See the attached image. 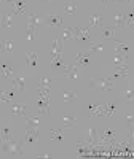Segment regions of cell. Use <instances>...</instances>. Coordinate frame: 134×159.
Instances as JSON below:
<instances>
[{
	"instance_id": "obj_15",
	"label": "cell",
	"mask_w": 134,
	"mask_h": 159,
	"mask_svg": "<svg viewBox=\"0 0 134 159\" xmlns=\"http://www.w3.org/2000/svg\"><path fill=\"white\" fill-rule=\"evenodd\" d=\"M99 25H102V18L99 15H93L89 18V27H99Z\"/></svg>"
},
{
	"instance_id": "obj_27",
	"label": "cell",
	"mask_w": 134,
	"mask_h": 159,
	"mask_svg": "<svg viewBox=\"0 0 134 159\" xmlns=\"http://www.w3.org/2000/svg\"><path fill=\"white\" fill-rule=\"evenodd\" d=\"M86 134H88V139H89L91 143H94V142H96V139H98V132H96V129L89 127V129L86 130Z\"/></svg>"
},
{
	"instance_id": "obj_4",
	"label": "cell",
	"mask_w": 134,
	"mask_h": 159,
	"mask_svg": "<svg viewBox=\"0 0 134 159\" xmlns=\"http://www.w3.org/2000/svg\"><path fill=\"white\" fill-rule=\"evenodd\" d=\"M37 127H27V130H26V143H34L37 142Z\"/></svg>"
},
{
	"instance_id": "obj_32",
	"label": "cell",
	"mask_w": 134,
	"mask_h": 159,
	"mask_svg": "<svg viewBox=\"0 0 134 159\" xmlns=\"http://www.w3.org/2000/svg\"><path fill=\"white\" fill-rule=\"evenodd\" d=\"M75 99H77L75 94H70V92H67V91L62 92V100H64V102H74Z\"/></svg>"
},
{
	"instance_id": "obj_23",
	"label": "cell",
	"mask_w": 134,
	"mask_h": 159,
	"mask_svg": "<svg viewBox=\"0 0 134 159\" xmlns=\"http://www.w3.org/2000/svg\"><path fill=\"white\" fill-rule=\"evenodd\" d=\"M101 135H102L104 140H113V139H115V132L110 130V129H105V130L101 132Z\"/></svg>"
},
{
	"instance_id": "obj_21",
	"label": "cell",
	"mask_w": 134,
	"mask_h": 159,
	"mask_svg": "<svg viewBox=\"0 0 134 159\" xmlns=\"http://www.w3.org/2000/svg\"><path fill=\"white\" fill-rule=\"evenodd\" d=\"M2 51L3 52H7V54H10V52L13 51V40H5L3 42V46H2Z\"/></svg>"
},
{
	"instance_id": "obj_13",
	"label": "cell",
	"mask_w": 134,
	"mask_h": 159,
	"mask_svg": "<svg viewBox=\"0 0 134 159\" xmlns=\"http://www.w3.org/2000/svg\"><path fill=\"white\" fill-rule=\"evenodd\" d=\"M13 75H15L13 69L10 67V65H7L5 62H2V76L3 78H13Z\"/></svg>"
},
{
	"instance_id": "obj_2",
	"label": "cell",
	"mask_w": 134,
	"mask_h": 159,
	"mask_svg": "<svg viewBox=\"0 0 134 159\" xmlns=\"http://www.w3.org/2000/svg\"><path fill=\"white\" fill-rule=\"evenodd\" d=\"M89 86L93 89H94V86H96V88H99L102 91H112L113 86H115V83H113V80H110V78H99L98 81H91Z\"/></svg>"
},
{
	"instance_id": "obj_3",
	"label": "cell",
	"mask_w": 134,
	"mask_h": 159,
	"mask_svg": "<svg viewBox=\"0 0 134 159\" xmlns=\"http://www.w3.org/2000/svg\"><path fill=\"white\" fill-rule=\"evenodd\" d=\"M45 21H46L48 25H51V27H59V25L62 24V18L58 16V15H48L45 18Z\"/></svg>"
},
{
	"instance_id": "obj_29",
	"label": "cell",
	"mask_w": 134,
	"mask_h": 159,
	"mask_svg": "<svg viewBox=\"0 0 134 159\" xmlns=\"http://www.w3.org/2000/svg\"><path fill=\"white\" fill-rule=\"evenodd\" d=\"M113 61H115V64H117V65H120V64H125V62H126V56H125V54H122V52H115V57H113Z\"/></svg>"
},
{
	"instance_id": "obj_16",
	"label": "cell",
	"mask_w": 134,
	"mask_h": 159,
	"mask_svg": "<svg viewBox=\"0 0 134 159\" xmlns=\"http://www.w3.org/2000/svg\"><path fill=\"white\" fill-rule=\"evenodd\" d=\"M51 80L50 78H46V76H42L40 78V81H38V86L42 88V89H46V91H50L51 89Z\"/></svg>"
},
{
	"instance_id": "obj_20",
	"label": "cell",
	"mask_w": 134,
	"mask_h": 159,
	"mask_svg": "<svg viewBox=\"0 0 134 159\" xmlns=\"http://www.w3.org/2000/svg\"><path fill=\"white\" fill-rule=\"evenodd\" d=\"M51 140L55 142L62 140V129H51Z\"/></svg>"
},
{
	"instance_id": "obj_14",
	"label": "cell",
	"mask_w": 134,
	"mask_h": 159,
	"mask_svg": "<svg viewBox=\"0 0 134 159\" xmlns=\"http://www.w3.org/2000/svg\"><path fill=\"white\" fill-rule=\"evenodd\" d=\"M62 8H64V11L67 13V15H72V13L77 11V3L75 2H65L62 5Z\"/></svg>"
},
{
	"instance_id": "obj_31",
	"label": "cell",
	"mask_w": 134,
	"mask_h": 159,
	"mask_svg": "<svg viewBox=\"0 0 134 159\" xmlns=\"http://www.w3.org/2000/svg\"><path fill=\"white\" fill-rule=\"evenodd\" d=\"M29 22H32L34 25H40L43 22V18H40L38 15H31L29 16Z\"/></svg>"
},
{
	"instance_id": "obj_30",
	"label": "cell",
	"mask_w": 134,
	"mask_h": 159,
	"mask_svg": "<svg viewBox=\"0 0 134 159\" xmlns=\"http://www.w3.org/2000/svg\"><path fill=\"white\" fill-rule=\"evenodd\" d=\"M117 108V105L115 103H109V105H105V111H104V116H112L113 111Z\"/></svg>"
},
{
	"instance_id": "obj_18",
	"label": "cell",
	"mask_w": 134,
	"mask_h": 159,
	"mask_svg": "<svg viewBox=\"0 0 134 159\" xmlns=\"http://www.w3.org/2000/svg\"><path fill=\"white\" fill-rule=\"evenodd\" d=\"M24 119H26V124H27V127H37V126H38V123H40L38 116H34V118L24 116Z\"/></svg>"
},
{
	"instance_id": "obj_28",
	"label": "cell",
	"mask_w": 134,
	"mask_h": 159,
	"mask_svg": "<svg viewBox=\"0 0 134 159\" xmlns=\"http://www.w3.org/2000/svg\"><path fill=\"white\" fill-rule=\"evenodd\" d=\"M2 140H3V142L11 140V132H10L8 126H3V127H2Z\"/></svg>"
},
{
	"instance_id": "obj_39",
	"label": "cell",
	"mask_w": 134,
	"mask_h": 159,
	"mask_svg": "<svg viewBox=\"0 0 134 159\" xmlns=\"http://www.w3.org/2000/svg\"><path fill=\"white\" fill-rule=\"evenodd\" d=\"M104 2H110V0H104Z\"/></svg>"
},
{
	"instance_id": "obj_17",
	"label": "cell",
	"mask_w": 134,
	"mask_h": 159,
	"mask_svg": "<svg viewBox=\"0 0 134 159\" xmlns=\"http://www.w3.org/2000/svg\"><path fill=\"white\" fill-rule=\"evenodd\" d=\"M102 38H104V40H113V38H115V32H113V29L102 27Z\"/></svg>"
},
{
	"instance_id": "obj_34",
	"label": "cell",
	"mask_w": 134,
	"mask_h": 159,
	"mask_svg": "<svg viewBox=\"0 0 134 159\" xmlns=\"http://www.w3.org/2000/svg\"><path fill=\"white\" fill-rule=\"evenodd\" d=\"M10 19H11L10 15H3V16H2V27H3V29H8L10 25H11V24H10Z\"/></svg>"
},
{
	"instance_id": "obj_7",
	"label": "cell",
	"mask_w": 134,
	"mask_h": 159,
	"mask_svg": "<svg viewBox=\"0 0 134 159\" xmlns=\"http://www.w3.org/2000/svg\"><path fill=\"white\" fill-rule=\"evenodd\" d=\"M62 75L65 78H75L77 76V67H75V65H64Z\"/></svg>"
},
{
	"instance_id": "obj_37",
	"label": "cell",
	"mask_w": 134,
	"mask_h": 159,
	"mask_svg": "<svg viewBox=\"0 0 134 159\" xmlns=\"http://www.w3.org/2000/svg\"><path fill=\"white\" fill-rule=\"evenodd\" d=\"M126 124L128 127H134V116H126Z\"/></svg>"
},
{
	"instance_id": "obj_11",
	"label": "cell",
	"mask_w": 134,
	"mask_h": 159,
	"mask_svg": "<svg viewBox=\"0 0 134 159\" xmlns=\"http://www.w3.org/2000/svg\"><path fill=\"white\" fill-rule=\"evenodd\" d=\"M26 64L29 67H35L37 65V52H27L26 54Z\"/></svg>"
},
{
	"instance_id": "obj_8",
	"label": "cell",
	"mask_w": 134,
	"mask_h": 159,
	"mask_svg": "<svg viewBox=\"0 0 134 159\" xmlns=\"http://www.w3.org/2000/svg\"><path fill=\"white\" fill-rule=\"evenodd\" d=\"M128 72H129V69H128V64L125 62V64H120L118 67H117V70H115V78H118V76H128Z\"/></svg>"
},
{
	"instance_id": "obj_12",
	"label": "cell",
	"mask_w": 134,
	"mask_h": 159,
	"mask_svg": "<svg viewBox=\"0 0 134 159\" xmlns=\"http://www.w3.org/2000/svg\"><path fill=\"white\" fill-rule=\"evenodd\" d=\"M77 64L78 65L89 64V54H88V52H80V54H77Z\"/></svg>"
},
{
	"instance_id": "obj_9",
	"label": "cell",
	"mask_w": 134,
	"mask_h": 159,
	"mask_svg": "<svg viewBox=\"0 0 134 159\" xmlns=\"http://www.w3.org/2000/svg\"><path fill=\"white\" fill-rule=\"evenodd\" d=\"M113 42H115V52H123V54H126V52L129 51V46L126 43H122L115 38H113Z\"/></svg>"
},
{
	"instance_id": "obj_35",
	"label": "cell",
	"mask_w": 134,
	"mask_h": 159,
	"mask_svg": "<svg viewBox=\"0 0 134 159\" xmlns=\"http://www.w3.org/2000/svg\"><path fill=\"white\" fill-rule=\"evenodd\" d=\"M13 99V94H11V92H2V102L3 103H10V100Z\"/></svg>"
},
{
	"instance_id": "obj_5",
	"label": "cell",
	"mask_w": 134,
	"mask_h": 159,
	"mask_svg": "<svg viewBox=\"0 0 134 159\" xmlns=\"http://www.w3.org/2000/svg\"><path fill=\"white\" fill-rule=\"evenodd\" d=\"M13 7H15V11H13V15H22V13H26V10H27V3H26L24 0H18V2H13Z\"/></svg>"
},
{
	"instance_id": "obj_10",
	"label": "cell",
	"mask_w": 134,
	"mask_h": 159,
	"mask_svg": "<svg viewBox=\"0 0 134 159\" xmlns=\"http://www.w3.org/2000/svg\"><path fill=\"white\" fill-rule=\"evenodd\" d=\"M11 111L18 115V116H26V105L24 103H16V105H13V108Z\"/></svg>"
},
{
	"instance_id": "obj_36",
	"label": "cell",
	"mask_w": 134,
	"mask_h": 159,
	"mask_svg": "<svg viewBox=\"0 0 134 159\" xmlns=\"http://www.w3.org/2000/svg\"><path fill=\"white\" fill-rule=\"evenodd\" d=\"M126 99L129 103H134V89H128L126 91Z\"/></svg>"
},
{
	"instance_id": "obj_40",
	"label": "cell",
	"mask_w": 134,
	"mask_h": 159,
	"mask_svg": "<svg viewBox=\"0 0 134 159\" xmlns=\"http://www.w3.org/2000/svg\"><path fill=\"white\" fill-rule=\"evenodd\" d=\"M45 2H48V0H45Z\"/></svg>"
},
{
	"instance_id": "obj_26",
	"label": "cell",
	"mask_w": 134,
	"mask_h": 159,
	"mask_svg": "<svg viewBox=\"0 0 134 159\" xmlns=\"http://www.w3.org/2000/svg\"><path fill=\"white\" fill-rule=\"evenodd\" d=\"M35 27L37 25H34L32 22H29V25H27V38L31 40V42L35 38Z\"/></svg>"
},
{
	"instance_id": "obj_22",
	"label": "cell",
	"mask_w": 134,
	"mask_h": 159,
	"mask_svg": "<svg viewBox=\"0 0 134 159\" xmlns=\"http://www.w3.org/2000/svg\"><path fill=\"white\" fill-rule=\"evenodd\" d=\"M62 124H64V127H74L77 124V119L75 118H69V116H64Z\"/></svg>"
},
{
	"instance_id": "obj_1",
	"label": "cell",
	"mask_w": 134,
	"mask_h": 159,
	"mask_svg": "<svg viewBox=\"0 0 134 159\" xmlns=\"http://www.w3.org/2000/svg\"><path fill=\"white\" fill-rule=\"evenodd\" d=\"M2 151L11 154V156H22L24 153V142H13V140H8V142H3L2 143Z\"/></svg>"
},
{
	"instance_id": "obj_24",
	"label": "cell",
	"mask_w": 134,
	"mask_h": 159,
	"mask_svg": "<svg viewBox=\"0 0 134 159\" xmlns=\"http://www.w3.org/2000/svg\"><path fill=\"white\" fill-rule=\"evenodd\" d=\"M62 38H64V40H72V38H75L74 29H72V27H67V29H64V32H62Z\"/></svg>"
},
{
	"instance_id": "obj_6",
	"label": "cell",
	"mask_w": 134,
	"mask_h": 159,
	"mask_svg": "<svg viewBox=\"0 0 134 159\" xmlns=\"http://www.w3.org/2000/svg\"><path fill=\"white\" fill-rule=\"evenodd\" d=\"M56 56H62V42L59 40H53V52H51V59Z\"/></svg>"
},
{
	"instance_id": "obj_19",
	"label": "cell",
	"mask_w": 134,
	"mask_h": 159,
	"mask_svg": "<svg viewBox=\"0 0 134 159\" xmlns=\"http://www.w3.org/2000/svg\"><path fill=\"white\" fill-rule=\"evenodd\" d=\"M13 88H16L19 91H24V76L13 78Z\"/></svg>"
},
{
	"instance_id": "obj_25",
	"label": "cell",
	"mask_w": 134,
	"mask_h": 159,
	"mask_svg": "<svg viewBox=\"0 0 134 159\" xmlns=\"http://www.w3.org/2000/svg\"><path fill=\"white\" fill-rule=\"evenodd\" d=\"M115 27H125V16L122 13L115 15Z\"/></svg>"
},
{
	"instance_id": "obj_38",
	"label": "cell",
	"mask_w": 134,
	"mask_h": 159,
	"mask_svg": "<svg viewBox=\"0 0 134 159\" xmlns=\"http://www.w3.org/2000/svg\"><path fill=\"white\" fill-rule=\"evenodd\" d=\"M3 2H8L10 3V2H13V0H3Z\"/></svg>"
},
{
	"instance_id": "obj_33",
	"label": "cell",
	"mask_w": 134,
	"mask_h": 159,
	"mask_svg": "<svg viewBox=\"0 0 134 159\" xmlns=\"http://www.w3.org/2000/svg\"><path fill=\"white\" fill-rule=\"evenodd\" d=\"M101 49H104V45H101V43H98V45H91L89 48H88V54L91 56L93 54V52H94V51H101Z\"/></svg>"
}]
</instances>
